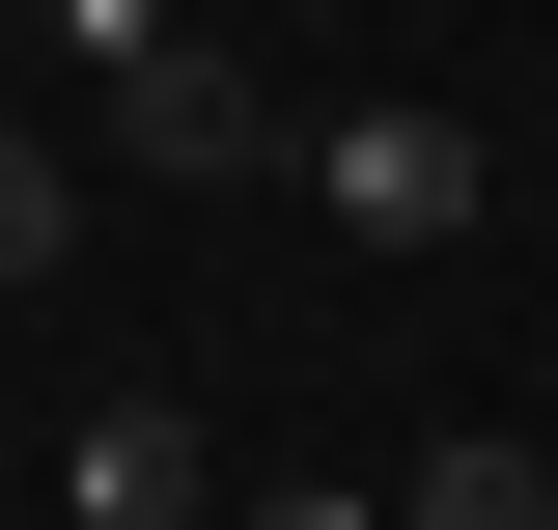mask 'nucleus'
Segmentation results:
<instances>
[{
  "label": "nucleus",
  "mask_w": 558,
  "mask_h": 530,
  "mask_svg": "<svg viewBox=\"0 0 558 530\" xmlns=\"http://www.w3.org/2000/svg\"><path fill=\"white\" fill-rule=\"evenodd\" d=\"M223 530H391V503H363V474H252Z\"/></svg>",
  "instance_id": "423d86ee"
},
{
  "label": "nucleus",
  "mask_w": 558,
  "mask_h": 530,
  "mask_svg": "<svg viewBox=\"0 0 558 530\" xmlns=\"http://www.w3.org/2000/svg\"><path fill=\"white\" fill-rule=\"evenodd\" d=\"M307 196H336V252H475L502 140L475 112H307Z\"/></svg>",
  "instance_id": "f257e3e1"
},
{
  "label": "nucleus",
  "mask_w": 558,
  "mask_h": 530,
  "mask_svg": "<svg viewBox=\"0 0 558 530\" xmlns=\"http://www.w3.org/2000/svg\"><path fill=\"white\" fill-rule=\"evenodd\" d=\"M112 140H140V168H168V196H252V168H307V112H279L252 57H196V28H168V57L112 84Z\"/></svg>",
  "instance_id": "f03ea898"
},
{
  "label": "nucleus",
  "mask_w": 558,
  "mask_h": 530,
  "mask_svg": "<svg viewBox=\"0 0 558 530\" xmlns=\"http://www.w3.org/2000/svg\"><path fill=\"white\" fill-rule=\"evenodd\" d=\"M57 503H84V530H223V447H196V392H112V419L57 447Z\"/></svg>",
  "instance_id": "7ed1b4c3"
},
{
  "label": "nucleus",
  "mask_w": 558,
  "mask_h": 530,
  "mask_svg": "<svg viewBox=\"0 0 558 530\" xmlns=\"http://www.w3.org/2000/svg\"><path fill=\"white\" fill-rule=\"evenodd\" d=\"M84 252V168H57V140H0V279H57Z\"/></svg>",
  "instance_id": "39448f33"
},
{
  "label": "nucleus",
  "mask_w": 558,
  "mask_h": 530,
  "mask_svg": "<svg viewBox=\"0 0 558 530\" xmlns=\"http://www.w3.org/2000/svg\"><path fill=\"white\" fill-rule=\"evenodd\" d=\"M57 57H112V84H140V57H168V0H57Z\"/></svg>",
  "instance_id": "0eeeda50"
},
{
  "label": "nucleus",
  "mask_w": 558,
  "mask_h": 530,
  "mask_svg": "<svg viewBox=\"0 0 558 530\" xmlns=\"http://www.w3.org/2000/svg\"><path fill=\"white\" fill-rule=\"evenodd\" d=\"M391 530H558V474H531V447H418V503H391Z\"/></svg>",
  "instance_id": "20e7f679"
}]
</instances>
